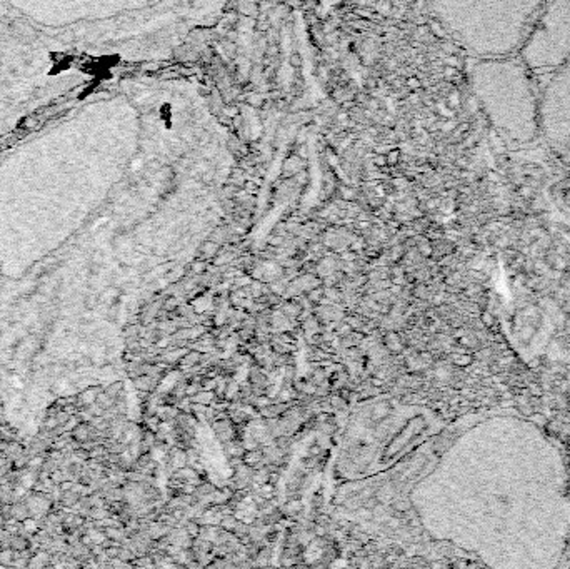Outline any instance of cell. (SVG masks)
I'll return each instance as SVG.
<instances>
[{"mask_svg": "<svg viewBox=\"0 0 570 569\" xmlns=\"http://www.w3.org/2000/svg\"><path fill=\"white\" fill-rule=\"evenodd\" d=\"M30 516H32L30 506H28V503L25 499H19V501H14V503H12V517H14L15 521L24 522Z\"/></svg>", "mask_w": 570, "mask_h": 569, "instance_id": "6da1fadb", "label": "cell"}, {"mask_svg": "<svg viewBox=\"0 0 570 569\" xmlns=\"http://www.w3.org/2000/svg\"><path fill=\"white\" fill-rule=\"evenodd\" d=\"M90 431H92L90 423H79L77 427L72 431V437H74L77 442H80V444H83V442L88 441V437H90Z\"/></svg>", "mask_w": 570, "mask_h": 569, "instance_id": "7a4b0ae2", "label": "cell"}, {"mask_svg": "<svg viewBox=\"0 0 570 569\" xmlns=\"http://www.w3.org/2000/svg\"><path fill=\"white\" fill-rule=\"evenodd\" d=\"M10 549L14 551V553H20V551H25V549H30V539L22 536V534H12V539H10Z\"/></svg>", "mask_w": 570, "mask_h": 569, "instance_id": "3957f363", "label": "cell"}, {"mask_svg": "<svg viewBox=\"0 0 570 569\" xmlns=\"http://www.w3.org/2000/svg\"><path fill=\"white\" fill-rule=\"evenodd\" d=\"M25 451V448L22 444H20V442H17V441H10V442H7V446H5V449H3V456L5 457H8V459H12V461H14V459H17L20 456V454H22Z\"/></svg>", "mask_w": 570, "mask_h": 569, "instance_id": "277c9868", "label": "cell"}, {"mask_svg": "<svg viewBox=\"0 0 570 569\" xmlns=\"http://www.w3.org/2000/svg\"><path fill=\"white\" fill-rule=\"evenodd\" d=\"M79 499H80L79 492H75L74 489H69V491H63L62 492L60 503L63 504V508H65V509H72L75 504L79 503Z\"/></svg>", "mask_w": 570, "mask_h": 569, "instance_id": "5b68a950", "label": "cell"}, {"mask_svg": "<svg viewBox=\"0 0 570 569\" xmlns=\"http://www.w3.org/2000/svg\"><path fill=\"white\" fill-rule=\"evenodd\" d=\"M135 386L140 391H150L154 387V377L150 374H142V376L135 377Z\"/></svg>", "mask_w": 570, "mask_h": 569, "instance_id": "8992f818", "label": "cell"}, {"mask_svg": "<svg viewBox=\"0 0 570 569\" xmlns=\"http://www.w3.org/2000/svg\"><path fill=\"white\" fill-rule=\"evenodd\" d=\"M122 389H124V384H122L120 381L112 382L110 386L104 387V391H105V393H107L109 396H110L112 399H117V398H119V396L122 394Z\"/></svg>", "mask_w": 570, "mask_h": 569, "instance_id": "52a82bcc", "label": "cell"}, {"mask_svg": "<svg viewBox=\"0 0 570 569\" xmlns=\"http://www.w3.org/2000/svg\"><path fill=\"white\" fill-rule=\"evenodd\" d=\"M190 399H192V402H198V404H210L214 399V394L212 393H198V394H193L190 396Z\"/></svg>", "mask_w": 570, "mask_h": 569, "instance_id": "ba28073f", "label": "cell"}, {"mask_svg": "<svg viewBox=\"0 0 570 569\" xmlns=\"http://www.w3.org/2000/svg\"><path fill=\"white\" fill-rule=\"evenodd\" d=\"M55 417H57V423H58V426H63V424H65L67 421H69L70 417H72V414H70L69 411H67V409H63V407H62L60 411L57 412V416H55Z\"/></svg>", "mask_w": 570, "mask_h": 569, "instance_id": "9c48e42d", "label": "cell"}, {"mask_svg": "<svg viewBox=\"0 0 570 569\" xmlns=\"http://www.w3.org/2000/svg\"><path fill=\"white\" fill-rule=\"evenodd\" d=\"M197 361H200V354L198 352H189L184 357V362H187V364H195Z\"/></svg>", "mask_w": 570, "mask_h": 569, "instance_id": "30bf717a", "label": "cell"}, {"mask_svg": "<svg viewBox=\"0 0 570 569\" xmlns=\"http://www.w3.org/2000/svg\"><path fill=\"white\" fill-rule=\"evenodd\" d=\"M235 526H237V521H235L232 516L225 517V519L222 521V528L223 529H235Z\"/></svg>", "mask_w": 570, "mask_h": 569, "instance_id": "8fae6325", "label": "cell"}, {"mask_svg": "<svg viewBox=\"0 0 570 569\" xmlns=\"http://www.w3.org/2000/svg\"><path fill=\"white\" fill-rule=\"evenodd\" d=\"M259 459H260L259 453H250V454H247V456L244 457V461H245L247 464H255V462H259Z\"/></svg>", "mask_w": 570, "mask_h": 569, "instance_id": "7c38bea8", "label": "cell"}, {"mask_svg": "<svg viewBox=\"0 0 570 569\" xmlns=\"http://www.w3.org/2000/svg\"><path fill=\"white\" fill-rule=\"evenodd\" d=\"M202 249H204V252L207 256H214L215 254V249H217V246H215L214 242H205L204 246H202Z\"/></svg>", "mask_w": 570, "mask_h": 569, "instance_id": "4fadbf2b", "label": "cell"}, {"mask_svg": "<svg viewBox=\"0 0 570 569\" xmlns=\"http://www.w3.org/2000/svg\"><path fill=\"white\" fill-rule=\"evenodd\" d=\"M198 533H200V531H198V526L195 524V522H189V524H187V534H190V536H197Z\"/></svg>", "mask_w": 570, "mask_h": 569, "instance_id": "5bb4252c", "label": "cell"}, {"mask_svg": "<svg viewBox=\"0 0 570 569\" xmlns=\"http://www.w3.org/2000/svg\"><path fill=\"white\" fill-rule=\"evenodd\" d=\"M174 307H175V299H170L165 304V309H174Z\"/></svg>", "mask_w": 570, "mask_h": 569, "instance_id": "9a60e30c", "label": "cell"}]
</instances>
